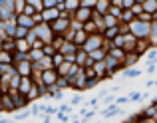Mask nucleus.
Segmentation results:
<instances>
[{
  "mask_svg": "<svg viewBox=\"0 0 157 123\" xmlns=\"http://www.w3.org/2000/svg\"><path fill=\"white\" fill-rule=\"evenodd\" d=\"M137 73H139L137 69H131V72H127V73H125V76H127V77H133V76H137Z\"/></svg>",
  "mask_w": 157,
  "mask_h": 123,
  "instance_id": "nucleus-1",
  "label": "nucleus"
},
{
  "mask_svg": "<svg viewBox=\"0 0 157 123\" xmlns=\"http://www.w3.org/2000/svg\"><path fill=\"white\" fill-rule=\"evenodd\" d=\"M139 97H141V93H133V95H131V101H137Z\"/></svg>",
  "mask_w": 157,
  "mask_h": 123,
  "instance_id": "nucleus-2",
  "label": "nucleus"
},
{
  "mask_svg": "<svg viewBox=\"0 0 157 123\" xmlns=\"http://www.w3.org/2000/svg\"><path fill=\"white\" fill-rule=\"evenodd\" d=\"M24 117H28V111H24V113H20V115H16V119H24Z\"/></svg>",
  "mask_w": 157,
  "mask_h": 123,
  "instance_id": "nucleus-3",
  "label": "nucleus"
}]
</instances>
